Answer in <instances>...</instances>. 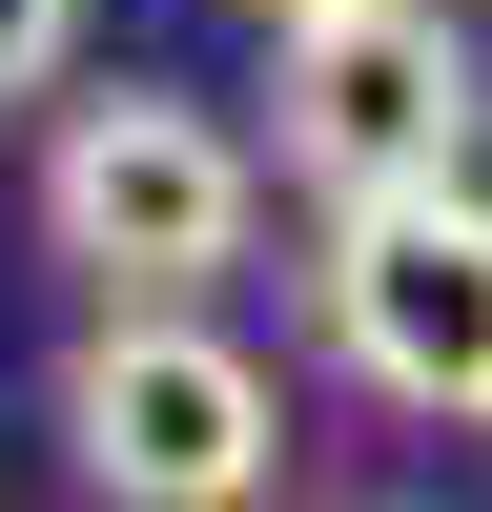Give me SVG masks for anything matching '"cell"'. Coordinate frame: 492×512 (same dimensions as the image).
<instances>
[{
    "label": "cell",
    "mask_w": 492,
    "mask_h": 512,
    "mask_svg": "<svg viewBox=\"0 0 492 512\" xmlns=\"http://www.w3.org/2000/svg\"><path fill=\"white\" fill-rule=\"evenodd\" d=\"M62 451H82V492H123V512H246L287 472V390L185 308V287H123V308L82 328V369H62Z\"/></svg>",
    "instance_id": "cell-1"
},
{
    "label": "cell",
    "mask_w": 492,
    "mask_h": 512,
    "mask_svg": "<svg viewBox=\"0 0 492 512\" xmlns=\"http://www.w3.org/2000/svg\"><path fill=\"white\" fill-rule=\"evenodd\" d=\"M246 226H267V164H246L185 82L62 103V144H41V246H62V267H103V287H226Z\"/></svg>",
    "instance_id": "cell-2"
},
{
    "label": "cell",
    "mask_w": 492,
    "mask_h": 512,
    "mask_svg": "<svg viewBox=\"0 0 492 512\" xmlns=\"http://www.w3.org/2000/svg\"><path fill=\"white\" fill-rule=\"evenodd\" d=\"M328 349H349V390H390L410 431H492V185L451 164V185H369L328 205Z\"/></svg>",
    "instance_id": "cell-3"
},
{
    "label": "cell",
    "mask_w": 492,
    "mask_h": 512,
    "mask_svg": "<svg viewBox=\"0 0 492 512\" xmlns=\"http://www.w3.org/2000/svg\"><path fill=\"white\" fill-rule=\"evenodd\" d=\"M492 123V62L451 0H349V21H287V185L369 205V185H451Z\"/></svg>",
    "instance_id": "cell-4"
},
{
    "label": "cell",
    "mask_w": 492,
    "mask_h": 512,
    "mask_svg": "<svg viewBox=\"0 0 492 512\" xmlns=\"http://www.w3.org/2000/svg\"><path fill=\"white\" fill-rule=\"evenodd\" d=\"M62 62H82V0H0V103H41Z\"/></svg>",
    "instance_id": "cell-5"
},
{
    "label": "cell",
    "mask_w": 492,
    "mask_h": 512,
    "mask_svg": "<svg viewBox=\"0 0 492 512\" xmlns=\"http://www.w3.org/2000/svg\"><path fill=\"white\" fill-rule=\"evenodd\" d=\"M246 21H267V41H287V21H349V0H246Z\"/></svg>",
    "instance_id": "cell-6"
}]
</instances>
